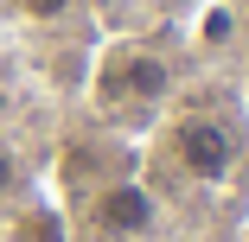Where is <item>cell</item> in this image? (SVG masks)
Listing matches in <instances>:
<instances>
[{
	"instance_id": "5",
	"label": "cell",
	"mask_w": 249,
	"mask_h": 242,
	"mask_svg": "<svg viewBox=\"0 0 249 242\" xmlns=\"http://www.w3.org/2000/svg\"><path fill=\"white\" fill-rule=\"evenodd\" d=\"M71 7V0H19V13H32V19H58Z\"/></svg>"
},
{
	"instance_id": "1",
	"label": "cell",
	"mask_w": 249,
	"mask_h": 242,
	"mask_svg": "<svg viewBox=\"0 0 249 242\" xmlns=\"http://www.w3.org/2000/svg\"><path fill=\"white\" fill-rule=\"evenodd\" d=\"M173 89V70H166V58H154V51H109V64L96 70V102L103 109H122V102H134V109H147V102H160V96Z\"/></svg>"
},
{
	"instance_id": "4",
	"label": "cell",
	"mask_w": 249,
	"mask_h": 242,
	"mask_svg": "<svg viewBox=\"0 0 249 242\" xmlns=\"http://www.w3.org/2000/svg\"><path fill=\"white\" fill-rule=\"evenodd\" d=\"M13 191H19V160L0 147V198H13Z\"/></svg>"
},
{
	"instance_id": "3",
	"label": "cell",
	"mask_w": 249,
	"mask_h": 242,
	"mask_svg": "<svg viewBox=\"0 0 249 242\" xmlns=\"http://www.w3.org/2000/svg\"><path fill=\"white\" fill-rule=\"evenodd\" d=\"M173 153H179V166H185L198 185H224V178H230V166H236V140H230V128H224V121L192 115V121H179V128H173Z\"/></svg>"
},
{
	"instance_id": "2",
	"label": "cell",
	"mask_w": 249,
	"mask_h": 242,
	"mask_svg": "<svg viewBox=\"0 0 249 242\" xmlns=\"http://www.w3.org/2000/svg\"><path fill=\"white\" fill-rule=\"evenodd\" d=\"M154 217H160L154 191L134 185V178H115V185H103V191L89 198V229L109 236V242H141V236H154Z\"/></svg>"
}]
</instances>
